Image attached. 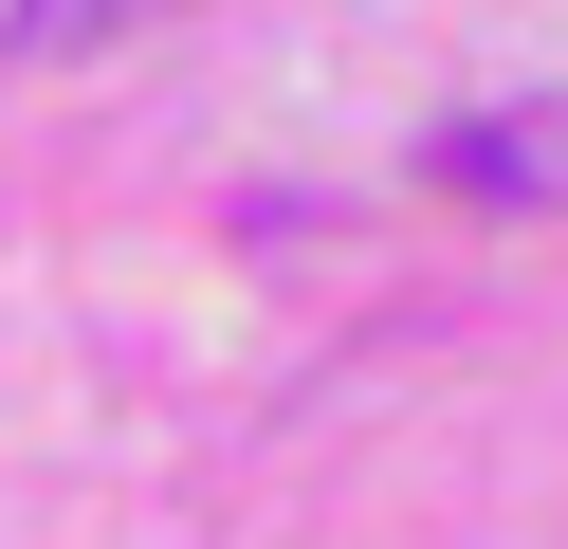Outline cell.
Segmentation results:
<instances>
[{
	"instance_id": "1",
	"label": "cell",
	"mask_w": 568,
	"mask_h": 549,
	"mask_svg": "<svg viewBox=\"0 0 568 549\" xmlns=\"http://www.w3.org/2000/svg\"><path fill=\"white\" fill-rule=\"evenodd\" d=\"M440 183H477V202H568V129H550V110H495V129H440Z\"/></svg>"
},
{
	"instance_id": "2",
	"label": "cell",
	"mask_w": 568,
	"mask_h": 549,
	"mask_svg": "<svg viewBox=\"0 0 568 549\" xmlns=\"http://www.w3.org/2000/svg\"><path fill=\"white\" fill-rule=\"evenodd\" d=\"M92 19H129V0H19L0 37H19V55H92Z\"/></svg>"
}]
</instances>
